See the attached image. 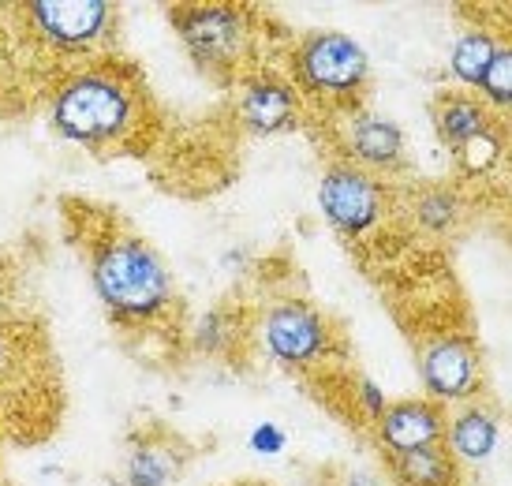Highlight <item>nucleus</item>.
I'll return each mask as SVG.
<instances>
[{"mask_svg":"<svg viewBox=\"0 0 512 486\" xmlns=\"http://www.w3.org/2000/svg\"><path fill=\"white\" fill-rule=\"evenodd\" d=\"M23 371V344L8 329H0V389L12 386V378Z\"/></svg>","mask_w":512,"mask_h":486,"instance_id":"412c9836","label":"nucleus"},{"mask_svg":"<svg viewBox=\"0 0 512 486\" xmlns=\"http://www.w3.org/2000/svg\"><path fill=\"white\" fill-rule=\"evenodd\" d=\"M415 214H419V221H423L427 229L445 232L456 221V214H460V202H456L453 191H441V187H434V191H427V195L419 199Z\"/></svg>","mask_w":512,"mask_h":486,"instance_id":"6ab92c4d","label":"nucleus"},{"mask_svg":"<svg viewBox=\"0 0 512 486\" xmlns=\"http://www.w3.org/2000/svg\"><path fill=\"white\" fill-rule=\"evenodd\" d=\"M262 344L285 367H311V363H322L329 356L333 333L311 303L285 300L270 307V315L262 322Z\"/></svg>","mask_w":512,"mask_h":486,"instance_id":"39448f33","label":"nucleus"},{"mask_svg":"<svg viewBox=\"0 0 512 486\" xmlns=\"http://www.w3.org/2000/svg\"><path fill=\"white\" fill-rule=\"evenodd\" d=\"M419 374L430 397L438 401H468L483 386V363L468 337H430L419 352Z\"/></svg>","mask_w":512,"mask_h":486,"instance_id":"0eeeda50","label":"nucleus"},{"mask_svg":"<svg viewBox=\"0 0 512 486\" xmlns=\"http://www.w3.org/2000/svg\"><path fill=\"white\" fill-rule=\"evenodd\" d=\"M240 113L247 128L285 131L296 124V90L277 75H255L240 90Z\"/></svg>","mask_w":512,"mask_h":486,"instance_id":"9b49d317","label":"nucleus"},{"mask_svg":"<svg viewBox=\"0 0 512 486\" xmlns=\"http://www.w3.org/2000/svg\"><path fill=\"white\" fill-rule=\"evenodd\" d=\"M232 341H236V326H232V318L225 311H210L195 329V348L210 352V356H221Z\"/></svg>","mask_w":512,"mask_h":486,"instance_id":"aec40b11","label":"nucleus"},{"mask_svg":"<svg viewBox=\"0 0 512 486\" xmlns=\"http://www.w3.org/2000/svg\"><path fill=\"white\" fill-rule=\"evenodd\" d=\"M445 442L453 449V457L479 464V460H486L498 449V415L490 412L486 404H468L445 427Z\"/></svg>","mask_w":512,"mask_h":486,"instance_id":"f8f14e48","label":"nucleus"},{"mask_svg":"<svg viewBox=\"0 0 512 486\" xmlns=\"http://www.w3.org/2000/svg\"><path fill=\"white\" fill-rule=\"evenodd\" d=\"M370 60L348 34L318 30L307 34L296 49V79L307 94L322 98H352L367 86Z\"/></svg>","mask_w":512,"mask_h":486,"instance_id":"20e7f679","label":"nucleus"},{"mask_svg":"<svg viewBox=\"0 0 512 486\" xmlns=\"http://www.w3.org/2000/svg\"><path fill=\"white\" fill-rule=\"evenodd\" d=\"M479 90L486 94L490 105H498V109L509 105L512 101V49L498 45V53H494V60H490V68H486L483 79H479Z\"/></svg>","mask_w":512,"mask_h":486,"instance_id":"a211bd4d","label":"nucleus"},{"mask_svg":"<svg viewBox=\"0 0 512 486\" xmlns=\"http://www.w3.org/2000/svg\"><path fill=\"white\" fill-rule=\"evenodd\" d=\"M378 438L393 453L427 449L445 438V415L434 401H397L378 419Z\"/></svg>","mask_w":512,"mask_h":486,"instance_id":"1a4fd4ad","label":"nucleus"},{"mask_svg":"<svg viewBox=\"0 0 512 486\" xmlns=\"http://www.w3.org/2000/svg\"><path fill=\"white\" fill-rule=\"evenodd\" d=\"M169 15L191 60L206 72L240 68L251 49V15L236 4H176Z\"/></svg>","mask_w":512,"mask_h":486,"instance_id":"7ed1b4c3","label":"nucleus"},{"mask_svg":"<svg viewBox=\"0 0 512 486\" xmlns=\"http://www.w3.org/2000/svg\"><path fill=\"white\" fill-rule=\"evenodd\" d=\"M397 475L404 486H460V468L449 449L427 445L412 453H397Z\"/></svg>","mask_w":512,"mask_h":486,"instance_id":"2eb2a0df","label":"nucleus"},{"mask_svg":"<svg viewBox=\"0 0 512 486\" xmlns=\"http://www.w3.org/2000/svg\"><path fill=\"white\" fill-rule=\"evenodd\" d=\"M318 206L344 236H363L378 225L385 206L382 184L359 165H333L318 184Z\"/></svg>","mask_w":512,"mask_h":486,"instance_id":"423d86ee","label":"nucleus"},{"mask_svg":"<svg viewBox=\"0 0 512 486\" xmlns=\"http://www.w3.org/2000/svg\"><path fill=\"white\" fill-rule=\"evenodd\" d=\"M30 23L42 30L45 42L60 49H90L113 23V4L105 0H34L27 4Z\"/></svg>","mask_w":512,"mask_h":486,"instance_id":"6e6552de","label":"nucleus"},{"mask_svg":"<svg viewBox=\"0 0 512 486\" xmlns=\"http://www.w3.org/2000/svg\"><path fill=\"white\" fill-rule=\"evenodd\" d=\"M359 397H363V408H367L374 419H382V412L389 408V401L382 397V389L374 386L370 378H359Z\"/></svg>","mask_w":512,"mask_h":486,"instance_id":"5701e85b","label":"nucleus"},{"mask_svg":"<svg viewBox=\"0 0 512 486\" xmlns=\"http://www.w3.org/2000/svg\"><path fill=\"white\" fill-rule=\"evenodd\" d=\"M184 457L165 438H143L124 464V486H169Z\"/></svg>","mask_w":512,"mask_h":486,"instance_id":"4468645a","label":"nucleus"},{"mask_svg":"<svg viewBox=\"0 0 512 486\" xmlns=\"http://www.w3.org/2000/svg\"><path fill=\"white\" fill-rule=\"evenodd\" d=\"M505 158V135L498 124H490L486 131H479L475 139H468L464 146H456V161L468 176H486L494 172Z\"/></svg>","mask_w":512,"mask_h":486,"instance_id":"f3484780","label":"nucleus"},{"mask_svg":"<svg viewBox=\"0 0 512 486\" xmlns=\"http://www.w3.org/2000/svg\"><path fill=\"white\" fill-rule=\"evenodd\" d=\"M348 139V154L356 158L359 169H397L404 158V135L393 120H385L378 113H356L344 128Z\"/></svg>","mask_w":512,"mask_h":486,"instance_id":"9d476101","label":"nucleus"},{"mask_svg":"<svg viewBox=\"0 0 512 486\" xmlns=\"http://www.w3.org/2000/svg\"><path fill=\"white\" fill-rule=\"evenodd\" d=\"M494 124L490 120V109L483 101L468 98V94H445V98L434 105V128H438V139L449 150L464 146L468 139H475L479 131H486Z\"/></svg>","mask_w":512,"mask_h":486,"instance_id":"ddd939ff","label":"nucleus"},{"mask_svg":"<svg viewBox=\"0 0 512 486\" xmlns=\"http://www.w3.org/2000/svg\"><path fill=\"white\" fill-rule=\"evenodd\" d=\"M90 281L116 322H150L172 303V281L150 243L128 232L101 240L90 258Z\"/></svg>","mask_w":512,"mask_h":486,"instance_id":"f03ea898","label":"nucleus"},{"mask_svg":"<svg viewBox=\"0 0 512 486\" xmlns=\"http://www.w3.org/2000/svg\"><path fill=\"white\" fill-rule=\"evenodd\" d=\"M143 113L139 79L120 64H98L75 72L53 98V128L86 150L120 143Z\"/></svg>","mask_w":512,"mask_h":486,"instance_id":"f257e3e1","label":"nucleus"},{"mask_svg":"<svg viewBox=\"0 0 512 486\" xmlns=\"http://www.w3.org/2000/svg\"><path fill=\"white\" fill-rule=\"evenodd\" d=\"M251 449H255L258 457H277L285 449V430L277 427V423H258L251 430Z\"/></svg>","mask_w":512,"mask_h":486,"instance_id":"4be33fe9","label":"nucleus"},{"mask_svg":"<svg viewBox=\"0 0 512 486\" xmlns=\"http://www.w3.org/2000/svg\"><path fill=\"white\" fill-rule=\"evenodd\" d=\"M494 53H498V42L486 30H464L453 45V75L464 86H479Z\"/></svg>","mask_w":512,"mask_h":486,"instance_id":"dca6fc26","label":"nucleus"}]
</instances>
